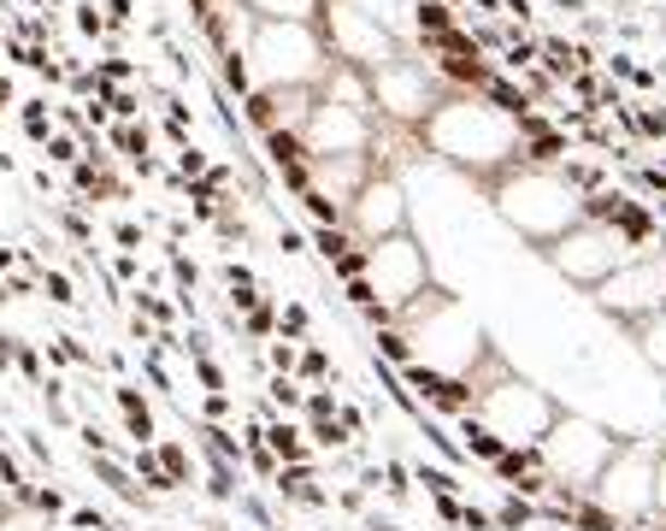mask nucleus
<instances>
[{
	"instance_id": "obj_10",
	"label": "nucleus",
	"mask_w": 666,
	"mask_h": 531,
	"mask_svg": "<svg viewBox=\"0 0 666 531\" xmlns=\"http://www.w3.org/2000/svg\"><path fill=\"white\" fill-rule=\"evenodd\" d=\"M543 261L555 266L567 283H578V290H596L602 278H614V271L631 261V249H626V242H619L614 231H607V225L578 219L572 231H560L555 242H548Z\"/></svg>"
},
{
	"instance_id": "obj_5",
	"label": "nucleus",
	"mask_w": 666,
	"mask_h": 531,
	"mask_svg": "<svg viewBox=\"0 0 666 531\" xmlns=\"http://www.w3.org/2000/svg\"><path fill=\"white\" fill-rule=\"evenodd\" d=\"M489 201H496V213L531 242V249H548L560 231H572V225L584 219V201L560 183L555 166H519V171H508V178L489 190Z\"/></svg>"
},
{
	"instance_id": "obj_7",
	"label": "nucleus",
	"mask_w": 666,
	"mask_h": 531,
	"mask_svg": "<svg viewBox=\"0 0 666 531\" xmlns=\"http://www.w3.org/2000/svg\"><path fill=\"white\" fill-rule=\"evenodd\" d=\"M372 112H378V124H389V131H419V124L431 119V107L448 95L443 77L431 71L425 53H401V60H389L372 71Z\"/></svg>"
},
{
	"instance_id": "obj_39",
	"label": "nucleus",
	"mask_w": 666,
	"mask_h": 531,
	"mask_svg": "<svg viewBox=\"0 0 666 531\" xmlns=\"http://www.w3.org/2000/svg\"><path fill=\"white\" fill-rule=\"evenodd\" d=\"M190 378L201 384V390H225V366L213 361V354H195V361H190Z\"/></svg>"
},
{
	"instance_id": "obj_28",
	"label": "nucleus",
	"mask_w": 666,
	"mask_h": 531,
	"mask_svg": "<svg viewBox=\"0 0 666 531\" xmlns=\"http://www.w3.org/2000/svg\"><path fill=\"white\" fill-rule=\"evenodd\" d=\"M24 449V461H31V472L41 479V472H53V443H48V432H36V425H24L19 437H12Z\"/></svg>"
},
{
	"instance_id": "obj_37",
	"label": "nucleus",
	"mask_w": 666,
	"mask_h": 531,
	"mask_svg": "<svg viewBox=\"0 0 666 531\" xmlns=\"http://www.w3.org/2000/svg\"><path fill=\"white\" fill-rule=\"evenodd\" d=\"M0 531H53V520H41L36 508H19V502H12V508L0 514Z\"/></svg>"
},
{
	"instance_id": "obj_21",
	"label": "nucleus",
	"mask_w": 666,
	"mask_h": 531,
	"mask_svg": "<svg viewBox=\"0 0 666 531\" xmlns=\"http://www.w3.org/2000/svg\"><path fill=\"white\" fill-rule=\"evenodd\" d=\"M631 342H637V354H643V361L666 378V307L649 313V319H637L631 325Z\"/></svg>"
},
{
	"instance_id": "obj_19",
	"label": "nucleus",
	"mask_w": 666,
	"mask_h": 531,
	"mask_svg": "<svg viewBox=\"0 0 666 531\" xmlns=\"http://www.w3.org/2000/svg\"><path fill=\"white\" fill-rule=\"evenodd\" d=\"M254 24H318L325 0H237Z\"/></svg>"
},
{
	"instance_id": "obj_30",
	"label": "nucleus",
	"mask_w": 666,
	"mask_h": 531,
	"mask_svg": "<svg viewBox=\"0 0 666 531\" xmlns=\"http://www.w3.org/2000/svg\"><path fill=\"white\" fill-rule=\"evenodd\" d=\"M366 266H372V249H366V242H349V249L330 261V278H337V283H354V278H366Z\"/></svg>"
},
{
	"instance_id": "obj_40",
	"label": "nucleus",
	"mask_w": 666,
	"mask_h": 531,
	"mask_svg": "<svg viewBox=\"0 0 666 531\" xmlns=\"http://www.w3.org/2000/svg\"><path fill=\"white\" fill-rule=\"evenodd\" d=\"M271 242H278L283 261H301V254H307V231H301V225H278V237H271Z\"/></svg>"
},
{
	"instance_id": "obj_20",
	"label": "nucleus",
	"mask_w": 666,
	"mask_h": 531,
	"mask_svg": "<svg viewBox=\"0 0 666 531\" xmlns=\"http://www.w3.org/2000/svg\"><path fill=\"white\" fill-rule=\"evenodd\" d=\"M408 472H413V484H419V496H467L472 484L460 479L455 467H443V461H425V455H419V461H408Z\"/></svg>"
},
{
	"instance_id": "obj_14",
	"label": "nucleus",
	"mask_w": 666,
	"mask_h": 531,
	"mask_svg": "<svg viewBox=\"0 0 666 531\" xmlns=\"http://www.w3.org/2000/svg\"><path fill=\"white\" fill-rule=\"evenodd\" d=\"M342 225H349L354 242H384V237L408 231V190H401L396 171H372V178L349 195Z\"/></svg>"
},
{
	"instance_id": "obj_2",
	"label": "nucleus",
	"mask_w": 666,
	"mask_h": 531,
	"mask_svg": "<svg viewBox=\"0 0 666 531\" xmlns=\"http://www.w3.org/2000/svg\"><path fill=\"white\" fill-rule=\"evenodd\" d=\"M396 325L413 337L419 361L448 372V378H467V372L496 349V342L484 337V325L467 313V301H460L455 290H437V283H431L425 295H413L408 307L396 313Z\"/></svg>"
},
{
	"instance_id": "obj_15",
	"label": "nucleus",
	"mask_w": 666,
	"mask_h": 531,
	"mask_svg": "<svg viewBox=\"0 0 666 531\" xmlns=\"http://www.w3.org/2000/svg\"><path fill=\"white\" fill-rule=\"evenodd\" d=\"M112 408H119V420H124V432H130V449H148V443H159L154 401L142 396L136 378H119V384H112Z\"/></svg>"
},
{
	"instance_id": "obj_4",
	"label": "nucleus",
	"mask_w": 666,
	"mask_h": 531,
	"mask_svg": "<svg viewBox=\"0 0 666 531\" xmlns=\"http://www.w3.org/2000/svg\"><path fill=\"white\" fill-rule=\"evenodd\" d=\"M249 77L254 89L283 95V89H325L330 77V48L318 24H254L249 31Z\"/></svg>"
},
{
	"instance_id": "obj_3",
	"label": "nucleus",
	"mask_w": 666,
	"mask_h": 531,
	"mask_svg": "<svg viewBox=\"0 0 666 531\" xmlns=\"http://www.w3.org/2000/svg\"><path fill=\"white\" fill-rule=\"evenodd\" d=\"M467 384H472V420H484L508 449L513 443H537L548 425L560 420V401L548 396L543 384L519 378V372L501 361V349H489L484 361L467 372Z\"/></svg>"
},
{
	"instance_id": "obj_29",
	"label": "nucleus",
	"mask_w": 666,
	"mask_h": 531,
	"mask_svg": "<svg viewBox=\"0 0 666 531\" xmlns=\"http://www.w3.org/2000/svg\"><path fill=\"white\" fill-rule=\"evenodd\" d=\"M295 361H301V342H289V337L259 342V366H266V372H283V378H295Z\"/></svg>"
},
{
	"instance_id": "obj_8",
	"label": "nucleus",
	"mask_w": 666,
	"mask_h": 531,
	"mask_svg": "<svg viewBox=\"0 0 666 531\" xmlns=\"http://www.w3.org/2000/svg\"><path fill=\"white\" fill-rule=\"evenodd\" d=\"M590 502L607 508L619 526H637L655 514V443L649 437H626L614 449V461L602 467V479L590 484Z\"/></svg>"
},
{
	"instance_id": "obj_18",
	"label": "nucleus",
	"mask_w": 666,
	"mask_h": 531,
	"mask_svg": "<svg viewBox=\"0 0 666 531\" xmlns=\"http://www.w3.org/2000/svg\"><path fill=\"white\" fill-rule=\"evenodd\" d=\"M154 461H159V472L171 479V491H195V479H201V461H195V449L183 437H159L154 443Z\"/></svg>"
},
{
	"instance_id": "obj_11",
	"label": "nucleus",
	"mask_w": 666,
	"mask_h": 531,
	"mask_svg": "<svg viewBox=\"0 0 666 531\" xmlns=\"http://www.w3.org/2000/svg\"><path fill=\"white\" fill-rule=\"evenodd\" d=\"M378 131H384V124L372 119L366 107H349V100L318 89L307 124H301V142H307L313 160H360V154L378 142Z\"/></svg>"
},
{
	"instance_id": "obj_36",
	"label": "nucleus",
	"mask_w": 666,
	"mask_h": 531,
	"mask_svg": "<svg viewBox=\"0 0 666 531\" xmlns=\"http://www.w3.org/2000/svg\"><path fill=\"white\" fill-rule=\"evenodd\" d=\"M41 154H48V166H77L83 160V142L65 136V131H53L48 142H41Z\"/></svg>"
},
{
	"instance_id": "obj_16",
	"label": "nucleus",
	"mask_w": 666,
	"mask_h": 531,
	"mask_svg": "<svg viewBox=\"0 0 666 531\" xmlns=\"http://www.w3.org/2000/svg\"><path fill=\"white\" fill-rule=\"evenodd\" d=\"M448 425H455L460 449H467V467H496L501 455H508V443L489 432L484 420H472V413H460V420H448Z\"/></svg>"
},
{
	"instance_id": "obj_17",
	"label": "nucleus",
	"mask_w": 666,
	"mask_h": 531,
	"mask_svg": "<svg viewBox=\"0 0 666 531\" xmlns=\"http://www.w3.org/2000/svg\"><path fill=\"white\" fill-rule=\"evenodd\" d=\"M266 449L278 455V467H295V461H313V443H307V425L289 420V413H278V420H266Z\"/></svg>"
},
{
	"instance_id": "obj_23",
	"label": "nucleus",
	"mask_w": 666,
	"mask_h": 531,
	"mask_svg": "<svg viewBox=\"0 0 666 531\" xmlns=\"http://www.w3.org/2000/svg\"><path fill=\"white\" fill-rule=\"evenodd\" d=\"M259 390H266V401H271L278 413H289V420H301V401H307V384H301V378L266 372V378H259Z\"/></svg>"
},
{
	"instance_id": "obj_43",
	"label": "nucleus",
	"mask_w": 666,
	"mask_h": 531,
	"mask_svg": "<svg viewBox=\"0 0 666 531\" xmlns=\"http://www.w3.org/2000/svg\"><path fill=\"white\" fill-rule=\"evenodd\" d=\"M467 7H477L484 19H501V0H467Z\"/></svg>"
},
{
	"instance_id": "obj_32",
	"label": "nucleus",
	"mask_w": 666,
	"mask_h": 531,
	"mask_svg": "<svg viewBox=\"0 0 666 531\" xmlns=\"http://www.w3.org/2000/svg\"><path fill=\"white\" fill-rule=\"evenodd\" d=\"M295 201H301V213H307V225H342V201H330L325 190H307Z\"/></svg>"
},
{
	"instance_id": "obj_9",
	"label": "nucleus",
	"mask_w": 666,
	"mask_h": 531,
	"mask_svg": "<svg viewBox=\"0 0 666 531\" xmlns=\"http://www.w3.org/2000/svg\"><path fill=\"white\" fill-rule=\"evenodd\" d=\"M318 36H325V48H330V60L337 65H354V71H378L389 60H401L408 53V41L401 36H389L378 19H366V12H354L349 0H325L318 7Z\"/></svg>"
},
{
	"instance_id": "obj_44",
	"label": "nucleus",
	"mask_w": 666,
	"mask_h": 531,
	"mask_svg": "<svg viewBox=\"0 0 666 531\" xmlns=\"http://www.w3.org/2000/svg\"><path fill=\"white\" fill-rule=\"evenodd\" d=\"M626 531H666V520H661V514H649V520H637V526H626Z\"/></svg>"
},
{
	"instance_id": "obj_33",
	"label": "nucleus",
	"mask_w": 666,
	"mask_h": 531,
	"mask_svg": "<svg viewBox=\"0 0 666 531\" xmlns=\"http://www.w3.org/2000/svg\"><path fill=\"white\" fill-rule=\"evenodd\" d=\"M207 166H213V160H207V148H195V142H183V148H171V171H178L183 183H195Z\"/></svg>"
},
{
	"instance_id": "obj_25",
	"label": "nucleus",
	"mask_w": 666,
	"mask_h": 531,
	"mask_svg": "<svg viewBox=\"0 0 666 531\" xmlns=\"http://www.w3.org/2000/svg\"><path fill=\"white\" fill-rule=\"evenodd\" d=\"M237 112H242V131H254V136H266V131H278V124H283L278 119V100H271L266 89H254Z\"/></svg>"
},
{
	"instance_id": "obj_31",
	"label": "nucleus",
	"mask_w": 666,
	"mask_h": 531,
	"mask_svg": "<svg viewBox=\"0 0 666 531\" xmlns=\"http://www.w3.org/2000/svg\"><path fill=\"white\" fill-rule=\"evenodd\" d=\"M278 337H289V342L313 337V313L301 307V301H278Z\"/></svg>"
},
{
	"instance_id": "obj_24",
	"label": "nucleus",
	"mask_w": 666,
	"mask_h": 531,
	"mask_svg": "<svg viewBox=\"0 0 666 531\" xmlns=\"http://www.w3.org/2000/svg\"><path fill=\"white\" fill-rule=\"evenodd\" d=\"M19 124H24V142L31 148H41L60 124H53V107H48V95H36V100H19Z\"/></svg>"
},
{
	"instance_id": "obj_41",
	"label": "nucleus",
	"mask_w": 666,
	"mask_h": 531,
	"mask_svg": "<svg viewBox=\"0 0 666 531\" xmlns=\"http://www.w3.org/2000/svg\"><path fill=\"white\" fill-rule=\"evenodd\" d=\"M655 514L666 520V449H655Z\"/></svg>"
},
{
	"instance_id": "obj_46",
	"label": "nucleus",
	"mask_w": 666,
	"mask_h": 531,
	"mask_svg": "<svg viewBox=\"0 0 666 531\" xmlns=\"http://www.w3.org/2000/svg\"><path fill=\"white\" fill-rule=\"evenodd\" d=\"M12 508V496H7V484H0V514H7Z\"/></svg>"
},
{
	"instance_id": "obj_34",
	"label": "nucleus",
	"mask_w": 666,
	"mask_h": 531,
	"mask_svg": "<svg viewBox=\"0 0 666 531\" xmlns=\"http://www.w3.org/2000/svg\"><path fill=\"white\" fill-rule=\"evenodd\" d=\"M337 390H330V384H313L307 390V401H301V420H337Z\"/></svg>"
},
{
	"instance_id": "obj_27",
	"label": "nucleus",
	"mask_w": 666,
	"mask_h": 531,
	"mask_svg": "<svg viewBox=\"0 0 666 531\" xmlns=\"http://www.w3.org/2000/svg\"><path fill=\"white\" fill-rule=\"evenodd\" d=\"M36 290L53 301V307H77V278H71V271H60V266H41V278H36Z\"/></svg>"
},
{
	"instance_id": "obj_35",
	"label": "nucleus",
	"mask_w": 666,
	"mask_h": 531,
	"mask_svg": "<svg viewBox=\"0 0 666 531\" xmlns=\"http://www.w3.org/2000/svg\"><path fill=\"white\" fill-rule=\"evenodd\" d=\"M71 12H77V31L89 36V41H107L112 31H107V12L95 7V0H71Z\"/></svg>"
},
{
	"instance_id": "obj_38",
	"label": "nucleus",
	"mask_w": 666,
	"mask_h": 531,
	"mask_svg": "<svg viewBox=\"0 0 666 531\" xmlns=\"http://www.w3.org/2000/svg\"><path fill=\"white\" fill-rule=\"evenodd\" d=\"M112 242H119L124 254H142V249H148V225H136V219H119V225H112Z\"/></svg>"
},
{
	"instance_id": "obj_45",
	"label": "nucleus",
	"mask_w": 666,
	"mask_h": 531,
	"mask_svg": "<svg viewBox=\"0 0 666 531\" xmlns=\"http://www.w3.org/2000/svg\"><path fill=\"white\" fill-rule=\"evenodd\" d=\"M655 77H661V89H666V53H661V65H655Z\"/></svg>"
},
{
	"instance_id": "obj_1",
	"label": "nucleus",
	"mask_w": 666,
	"mask_h": 531,
	"mask_svg": "<svg viewBox=\"0 0 666 531\" xmlns=\"http://www.w3.org/2000/svg\"><path fill=\"white\" fill-rule=\"evenodd\" d=\"M413 136H419V148H425V154H437L443 166H455L460 178L477 183L484 195L496 190L508 171L525 166V142H519V124L508 119V112L489 107L484 95L448 89Z\"/></svg>"
},
{
	"instance_id": "obj_26",
	"label": "nucleus",
	"mask_w": 666,
	"mask_h": 531,
	"mask_svg": "<svg viewBox=\"0 0 666 531\" xmlns=\"http://www.w3.org/2000/svg\"><path fill=\"white\" fill-rule=\"evenodd\" d=\"M349 242H354V237H349V225H307V249H313L325 266L337 261V254L349 249Z\"/></svg>"
},
{
	"instance_id": "obj_42",
	"label": "nucleus",
	"mask_w": 666,
	"mask_h": 531,
	"mask_svg": "<svg viewBox=\"0 0 666 531\" xmlns=\"http://www.w3.org/2000/svg\"><path fill=\"white\" fill-rule=\"evenodd\" d=\"M12 107H19V89H12V77H0V119H7Z\"/></svg>"
},
{
	"instance_id": "obj_12",
	"label": "nucleus",
	"mask_w": 666,
	"mask_h": 531,
	"mask_svg": "<svg viewBox=\"0 0 666 531\" xmlns=\"http://www.w3.org/2000/svg\"><path fill=\"white\" fill-rule=\"evenodd\" d=\"M590 301H596L614 325H626V331L637 319H649V313H661L666 307V266H661V254H631L614 278H602L596 290H590Z\"/></svg>"
},
{
	"instance_id": "obj_6",
	"label": "nucleus",
	"mask_w": 666,
	"mask_h": 531,
	"mask_svg": "<svg viewBox=\"0 0 666 531\" xmlns=\"http://www.w3.org/2000/svg\"><path fill=\"white\" fill-rule=\"evenodd\" d=\"M619 443H626L619 432H607V425L584 420V413H567V408H560V420L537 437V455H543V472H548L555 484H567V491H584V496H590V484L602 479V467L614 461Z\"/></svg>"
},
{
	"instance_id": "obj_22",
	"label": "nucleus",
	"mask_w": 666,
	"mask_h": 531,
	"mask_svg": "<svg viewBox=\"0 0 666 531\" xmlns=\"http://www.w3.org/2000/svg\"><path fill=\"white\" fill-rule=\"evenodd\" d=\"M295 378L301 384H307V390H313V384H330V390H337V361H330V354H325V342H301V361H295Z\"/></svg>"
},
{
	"instance_id": "obj_13",
	"label": "nucleus",
	"mask_w": 666,
	"mask_h": 531,
	"mask_svg": "<svg viewBox=\"0 0 666 531\" xmlns=\"http://www.w3.org/2000/svg\"><path fill=\"white\" fill-rule=\"evenodd\" d=\"M366 249H372V266H366L372 295H378L389 313H401L413 295L431 290V254H425V242H419L413 231L384 237V242H366Z\"/></svg>"
}]
</instances>
